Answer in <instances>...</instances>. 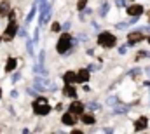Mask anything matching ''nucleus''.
Masks as SVG:
<instances>
[{
  "mask_svg": "<svg viewBox=\"0 0 150 134\" xmlns=\"http://www.w3.org/2000/svg\"><path fill=\"white\" fill-rule=\"evenodd\" d=\"M127 14L133 16V18L142 16V14H143V5H140V4H133V5H129V7H127Z\"/></svg>",
  "mask_w": 150,
  "mask_h": 134,
  "instance_id": "nucleus-6",
  "label": "nucleus"
},
{
  "mask_svg": "<svg viewBox=\"0 0 150 134\" xmlns=\"http://www.w3.org/2000/svg\"><path fill=\"white\" fill-rule=\"evenodd\" d=\"M61 122H63L65 126H70V127H72V126H75V124H77V117H75V115H72V113L68 111V113H65V115L61 117Z\"/></svg>",
  "mask_w": 150,
  "mask_h": 134,
  "instance_id": "nucleus-9",
  "label": "nucleus"
},
{
  "mask_svg": "<svg viewBox=\"0 0 150 134\" xmlns=\"http://www.w3.org/2000/svg\"><path fill=\"white\" fill-rule=\"evenodd\" d=\"M149 23H150V12H149Z\"/></svg>",
  "mask_w": 150,
  "mask_h": 134,
  "instance_id": "nucleus-21",
  "label": "nucleus"
},
{
  "mask_svg": "<svg viewBox=\"0 0 150 134\" xmlns=\"http://www.w3.org/2000/svg\"><path fill=\"white\" fill-rule=\"evenodd\" d=\"M98 44L101 47H105V49H112V47H115V44H117V38L110 32H103V33L98 35Z\"/></svg>",
  "mask_w": 150,
  "mask_h": 134,
  "instance_id": "nucleus-2",
  "label": "nucleus"
},
{
  "mask_svg": "<svg viewBox=\"0 0 150 134\" xmlns=\"http://www.w3.org/2000/svg\"><path fill=\"white\" fill-rule=\"evenodd\" d=\"M63 94L67 96V98H77V89H75V85H65L63 87Z\"/></svg>",
  "mask_w": 150,
  "mask_h": 134,
  "instance_id": "nucleus-12",
  "label": "nucleus"
},
{
  "mask_svg": "<svg viewBox=\"0 0 150 134\" xmlns=\"http://www.w3.org/2000/svg\"><path fill=\"white\" fill-rule=\"evenodd\" d=\"M18 33V25L14 23V21H11L9 25H7V28H5V33H4V38H5V42H9V40H12L14 37Z\"/></svg>",
  "mask_w": 150,
  "mask_h": 134,
  "instance_id": "nucleus-4",
  "label": "nucleus"
},
{
  "mask_svg": "<svg viewBox=\"0 0 150 134\" xmlns=\"http://www.w3.org/2000/svg\"><path fill=\"white\" fill-rule=\"evenodd\" d=\"M70 113L75 115V117H79V115H82L84 113V106H82V103H79V101H74L72 104H70Z\"/></svg>",
  "mask_w": 150,
  "mask_h": 134,
  "instance_id": "nucleus-7",
  "label": "nucleus"
},
{
  "mask_svg": "<svg viewBox=\"0 0 150 134\" xmlns=\"http://www.w3.org/2000/svg\"><path fill=\"white\" fill-rule=\"evenodd\" d=\"M89 70H86V68H82V70H79L77 71V82H80V84H86V82H89Z\"/></svg>",
  "mask_w": 150,
  "mask_h": 134,
  "instance_id": "nucleus-8",
  "label": "nucleus"
},
{
  "mask_svg": "<svg viewBox=\"0 0 150 134\" xmlns=\"http://www.w3.org/2000/svg\"><path fill=\"white\" fill-rule=\"evenodd\" d=\"M9 11H11V5H9V2H7V0L0 2V16H5V14H9Z\"/></svg>",
  "mask_w": 150,
  "mask_h": 134,
  "instance_id": "nucleus-15",
  "label": "nucleus"
},
{
  "mask_svg": "<svg viewBox=\"0 0 150 134\" xmlns=\"http://www.w3.org/2000/svg\"><path fill=\"white\" fill-rule=\"evenodd\" d=\"M80 120H82L86 126H94V124H96V118H94L93 115H89V113H82V115H80Z\"/></svg>",
  "mask_w": 150,
  "mask_h": 134,
  "instance_id": "nucleus-13",
  "label": "nucleus"
},
{
  "mask_svg": "<svg viewBox=\"0 0 150 134\" xmlns=\"http://www.w3.org/2000/svg\"><path fill=\"white\" fill-rule=\"evenodd\" d=\"M33 111L40 115V117H45V115H49V111H51V106H49V101L45 99L44 96H38L37 99L33 101Z\"/></svg>",
  "mask_w": 150,
  "mask_h": 134,
  "instance_id": "nucleus-1",
  "label": "nucleus"
},
{
  "mask_svg": "<svg viewBox=\"0 0 150 134\" xmlns=\"http://www.w3.org/2000/svg\"><path fill=\"white\" fill-rule=\"evenodd\" d=\"M86 2H87V0H79V4H77V7H79V9L82 11V9L86 7Z\"/></svg>",
  "mask_w": 150,
  "mask_h": 134,
  "instance_id": "nucleus-17",
  "label": "nucleus"
},
{
  "mask_svg": "<svg viewBox=\"0 0 150 134\" xmlns=\"http://www.w3.org/2000/svg\"><path fill=\"white\" fill-rule=\"evenodd\" d=\"M145 71H147V73L150 75V66H149V68H145Z\"/></svg>",
  "mask_w": 150,
  "mask_h": 134,
  "instance_id": "nucleus-20",
  "label": "nucleus"
},
{
  "mask_svg": "<svg viewBox=\"0 0 150 134\" xmlns=\"http://www.w3.org/2000/svg\"><path fill=\"white\" fill-rule=\"evenodd\" d=\"M16 66H18V59H16V58H9L7 63H5V71L11 73V71H14V68Z\"/></svg>",
  "mask_w": 150,
  "mask_h": 134,
  "instance_id": "nucleus-14",
  "label": "nucleus"
},
{
  "mask_svg": "<svg viewBox=\"0 0 150 134\" xmlns=\"http://www.w3.org/2000/svg\"><path fill=\"white\" fill-rule=\"evenodd\" d=\"M70 47H72V37L68 33H61L58 44H56V51H58L59 54H65V52L70 51Z\"/></svg>",
  "mask_w": 150,
  "mask_h": 134,
  "instance_id": "nucleus-3",
  "label": "nucleus"
},
{
  "mask_svg": "<svg viewBox=\"0 0 150 134\" xmlns=\"http://www.w3.org/2000/svg\"><path fill=\"white\" fill-rule=\"evenodd\" d=\"M72 134H84V133H82V131H79V129H74V131H72Z\"/></svg>",
  "mask_w": 150,
  "mask_h": 134,
  "instance_id": "nucleus-19",
  "label": "nucleus"
},
{
  "mask_svg": "<svg viewBox=\"0 0 150 134\" xmlns=\"http://www.w3.org/2000/svg\"><path fill=\"white\" fill-rule=\"evenodd\" d=\"M0 96H2V89H0Z\"/></svg>",
  "mask_w": 150,
  "mask_h": 134,
  "instance_id": "nucleus-22",
  "label": "nucleus"
},
{
  "mask_svg": "<svg viewBox=\"0 0 150 134\" xmlns=\"http://www.w3.org/2000/svg\"><path fill=\"white\" fill-rule=\"evenodd\" d=\"M0 42H2V40H0Z\"/></svg>",
  "mask_w": 150,
  "mask_h": 134,
  "instance_id": "nucleus-23",
  "label": "nucleus"
},
{
  "mask_svg": "<svg viewBox=\"0 0 150 134\" xmlns=\"http://www.w3.org/2000/svg\"><path fill=\"white\" fill-rule=\"evenodd\" d=\"M61 30V25L59 23H52V32H59Z\"/></svg>",
  "mask_w": 150,
  "mask_h": 134,
  "instance_id": "nucleus-16",
  "label": "nucleus"
},
{
  "mask_svg": "<svg viewBox=\"0 0 150 134\" xmlns=\"http://www.w3.org/2000/svg\"><path fill=\"white\" fill-rule=\"evenodd\" d=\"M147 126H149V118L147 117H140L136 120V124H134V129L136 131H143V129H147Z\"/></svg>",
  "mask_w": 150,
  "mask_h": 134,
  "instance_id": "nucleus-11",
  "label": "nucleus"
},
{
  "mask_svg": "<svg viewBox=\"0 0 150 134\" xmlns=\"http://www.w3.org/2000/svg\"><path fill=\"white\" fill-rule=\"evenodd\" d=\"M142 40H145L142 32H129V35H127V45H134V44H138Z\"/></svg>",
  "mask_w": 150,
  "mask_h": 134,
  "instance_id": "nucleus-5",
  "label": "nucleus"
},
{
  "mask_svg": "<svg viewBox=\"0 0 150 134\" xmlns=\"http://www.w3.org/2000/svg\"><path fill=\"white\" fill-rule=\"evenodd\" d=\"M115 4H117V5H119V7H122V5H124V0H117V2H115Z\"/></svg>",
  "mask_w": 150,
  "mask_h": 134,
  "instance_id": "nucleus-18",
  "label": "nucleus"
},
{
  "mask_svg": "<svg viewBox=\"0 0 150 134\" xmlns=\"http://www.w3.org/2000/svg\"><path fill=\"white\" fill-rule=\"evenodd\" d=\"M63 80L68 84V85H74L75 82H77V73L75 71H65V75H63Z\"/></svg>",
  "mask_w": 150,
  "mask_h": 134,
  "instance_id": "nucleus-10",
  "label": "nucleus"
}]
</instances>
